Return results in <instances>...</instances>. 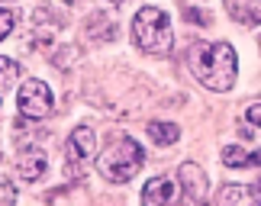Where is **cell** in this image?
Listing matches in <instances>:
<instances>
[{
  "mask_svg": "<svg viewBox=\"0 0 261 206\" xmlns=\"http://www.w3.org/2000/svg\"><path fill=\"white\" fill-rule=\"evenodd\" d=\"M187 68L203 87H210L216 94H226L236 84L239 58L229 42H197L187 52Z\"/></svg>",
  "mask_w": 261,
  "mask_h": 206,
  "instance_id": "cell-1",
  "label": "cell"
},
{
  "mask_svg": "<svg viewBox=\"0 0 261 206\" xmlns=\"http://www.w3.org/2000/svg\"><path fill=\"white\" fill-rule=\"evenodd\" d=\"M133 36L142 52L148 55H168L174 45V33H171V19L165 10L158 7H142L133 16Z\"/></svg>",
  "mask_w": 261,
  "mask_h": 206,
  "instance_id": "cell-2",
  "label": "cell"
},
{
  "mask_svg": "<svg viewBox=\"0 0 261 206\" xmlns=\"http://www.w3.org/2000/svg\"><path fill=\"white\" fill-rule=\"evenodd\" d=\"M142 161H145V152L136 139H116L113 145H107L103 155L97 158V171L113 184H126L139 174Z\"/></svg>",
  "mask_w": 261,
  "mask_h": 206,
  "instance_id": "cell-3",
  "label": "cell"
},
{
  "mask_svg": "<svg viewBox=\"0 0 261 206\" xmlns=\"http://www.w3.org/2000/svg\"><path fill=\"white\" fill-rule=\"evenodd\" d=\"M16 106L29 120H45V116L52 113V91H48V84L39 81V77H26V81L19 84Z\"/></svg>",
  "mask_w": 261,
  "mask_h": 206,
  "instance_id": "cell-4",
  "label": "cell"
},
{
  "mask_svg": "<svg viewBox=\"0 0 261 206\" xmlns=\"http://www.w3.org/2000/svg\"><path fill=\"white\" fill-rule=\"evenodd\" d=\"M94 149H97V139H94V129L90 126H77V129L68 135V145H65V155H68V164L77 171H84V164L94 158Z\"/></svg>",
  "mask_w": 261,
  "mask_h": 206,
  "instance_id": "cell-5",
  "label": "cell"
},
{
  "mask_svg": "<svg viewBox=\"0 0 261 206\" xmlns=\"http://www.w3.org/2000/svg\"><path fill=\"white\" fill-rule=\"evenodd\" d=\"M177 178H180V190H184L187 200H194V203H203L206 200V174H203L200 164L184 161L177 168Z\"/></svg>",
  "mask_w": 261,
  "mask_h": 206,
  "instance_id": "cell-6",
  "label": "cell"
},
{
  "mask_svg": "<svg viewBox=\"0 0 261 206\" xmlns=\"http://www.w3.org/2000/svg\"><path fill=\"white\" fill-rule=\"evenodd\" d=\"M16 168H19V174H23L26 181H39L45 174V168H48V158H45V152L39 149V145H26V149L19 152V158H16Z\"/></svg>",
  "mask_w": 261,
  "mask_h": 206,
  "instance_id": "cell-7",
  "label": "cell"
},
{
  "mask_svg": "<svg viewBox=\"0 0 261 206\" xmlns=\"http://www.w3.org/2000/svg\"><path fill=\"white\" fill-rule=\"evenodd\" d=\"M177 200V187L171 178H155L145 184L142 190V203L145 206H165V203H174Z\"/></svg>",
  "mask_w": 261,
  "mask_h": 206,
  "instance_id": "cell-8",
  "label": "cell"
},
{
  "mask_svg": "<svg viewBox=\"0 0 261 206\" xmlns=\"http://www.w3.org/2000/svg\"><path fill=\"white\" fill-rule=\"evenodd\" d=\"M223 164L226 168H261V149L245 152L239 145H226L223 149Z\"/></svg>",
  "mask_w": 261,
  "mask_h": 206,
  "instance_id": "cell-9",
  "label": "cell"
},
{
  "mask_svg": "<svg viewBox=\"0 0 261 206\" xmlns=\"http://www.w3.org/2000/svg\"><path fill=\"white\" fill-rule=\"evenodd\" d=\"M219 203H226V206H232V203H261L258 184H252V187H223L219 190Z\"/></svg>",
  "mask_w": 261,
  "mask_h": 206,
  "instance_id": "cell-10",
  "label": "cell"
},
{
  "mask_svg": "<svg viewBox=\"0 0 261 206\" xmlns=\"http://www.w3.org/2000/svg\"><path fill=\"white\" fill-rule=\"evenodd\" d=\"M148 139L155 145H174L180 139V126H174V123H148Z\"/></svg>",
  "mask_w": 261,
  "mask_h": 206,
  "instance_id": "cell-11",
  "label": "cell"
},
{
  "mask_svg": "<svg viewBox=\"0 0 261 206\" xmlns=\"http://www.w3.org/2000/svg\"><path fill=\"white\" fill-rule=\"evenodd\" d=\"M226 7L239 19H255V23H261V0H226Z\"/></svg>",
  "mask_w": 261,
  "mask_h": 206,
  "instance_id": "cell-12",
  "label": "cell"
},
{
  "mask_svg": "<svg viewBox=\"0 0 261 206\" xmlns=\"http://www.w3.org/2000/svg\"><path fill=\"white\" fill-rule=\"evenodd\" d=\"M16 77H19V65L13 58H0V97L16 84Z\"/></svg>",
  "mask_w": 261,
  "mask_h": 206,
  "instance_id": "cell-13",
  "label": "cell"
},
{
  "mask_svg": "<svg viewBox=\"0 0 261 206\" xmlns=\"http://www.w3.org/2000/svg\"><path fill=\"white\" fill-rule=\"evenodd\" d=\"M13 23H16V16L10 13V10H4L0 7V42H4V39L13 33Z\"/></svg>",
  "mask_w": 261,
  "mask_h": 206,
  "instance_id": "cell-14",
  "label": "cell"
},
{
  "mask_svg": "<svg viewBox=\"0 0 261 206\" xmlns=\"http://www.w3.org/2000/svg\"><path fill=\"white\" fill-rule=\"evenodd\" d=\"M245 120L252 123V126H261V103H252V106H248V110H245Z\"/></svg>",
  "mask_w": 261,
  "mask_h": 206,
  "instance_id": "cell-15",
  "label": "cell"
},
{
  "mask_svg": "<svg viewBox=\"0 0 261 206\" xmlns=\"http://www.w3.org/2000/svg\"><path fill=\"white\" fill-rule=\"evenodd\" d=\"M0 200H7V203H13L16 200V190L10 187V184H0Z\"/></svg>",
  "mask_w": 261,
  "mask_h": 206,
  "instance_id": "cell-16",
  "label": "cell"
},
{
  "mask_svg": "<svg viewBox=\"0 0 261 206\" xmlns=\"http://www.w3.org/2000/svg\"><path fill=\"white\" fill-rule=\"evenodd\" d=\"M110 4H119V0H110Z\"/></svg>",
  "mask_w": 261,
  "mask_h": 206,
  "instance_id": "cell-17",
  "label": "cell"
},
{
  "mask_svg": "<svg viewBox=\"0 0 261 206\" xmlns=\"http://www.w3.org/2000/svg\"><path fill=\"white\" fill-rule=\"evenodd\" d=\"M65 4H74V0H65Z\"/></svg>",
  "mask_w": 261,
  "mask_h": 206,
  "instance_id": "cell-18",
  "label": "cell"
}]
</instances>
